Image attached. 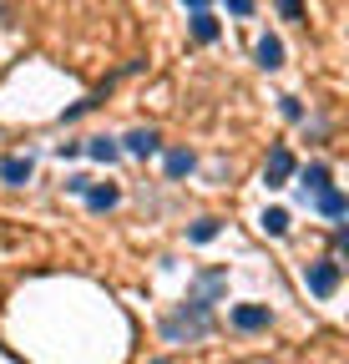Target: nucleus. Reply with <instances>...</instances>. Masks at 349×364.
<instances>
[{"label": "nucleus", "mask_w": 349, "mask_h": 364, "mask_svg": "<svg viewBox=\"0 0 349 364\" xmlns=\"http://www.w3.org/2000/svg\"><path fill=\"white\" fill-rule=\"evenodd\" d=\"M183 6H193V11H203V6H208V0H183Z\"/></svg>", "instance_id": "obj_20"}, {"label": "nucleus", "mask_w": 349, "mask_h": 364, "mask_svg": "<svg viewBox=\"0 0 349 364\" xmlns=\"http://www.w3.org/2000/svg\"><path fill=\"white\" fill-rule=\"evenodd\" d=\"M162 147V136L152 132V127H137V132H127V152H132V157H152Z\"/></svg>", "instance_id": "obj_7"}, {"label": "nucleus", "mask_w": 349, "mask_h": 364, "mask_svg": "<svg viewBox=\"0 0 349 364\" xmlns=\"http://www.w3.org/2000/svg\"><path fill=\"white\" fill-rule=\"evenodd\" d=\"M31 172H36L31 157H6V162H0V182H11V188H26Z\"/></svg>", "instance_id": "obj_6"}, {"label": "nucleus", "mask_w": 349, "mask_h": 364, "mask_svg": "<svg viewBox=\"0 0 349 364\" xmlns=\"http://www.w3.org/2000/svg\"><path fill=\"white\" fill-rule=\"evenodd\" d=\"M269 318H274L269 304H238V309H233V324L248 329V334H253V329H269Z\"/></svg>", "instance_id": "obj_5"}, {"label": "nucleus", "mask_w": 349, "mask_h": 364, "mask_svg": "<svg viewBox=\"0 0 349 364\" xmlns=\"http://www.w3.org/2000/svg\"><path fill=\"white\" fill-rule=\"evenodd\" d=\"M344 208H349V203H344L339 188H324V193H319V213H324V218H344Z\"/></svg>", "instance_id": "obj_11"}, {"label": "nucleus", "mask_w": 349, "mask_h": 364, "mask_svg": "<svg viewBox=\"0 0 349 364\" xmlns=\"http://www.w3.org/2000/svg\"><path fill=\"white\" fill-rule=\"evenodd\" d=\"M188 238H193V243H213V238H218V218H203V223H193V228H188Z\"/></svg>", "instance_id": "obj_14"}, {"label": "nucleus", "mask_w": 349, "mask_h": 364, "mask_svg": "<svg viewBox=\"0 0 349 364\" xmlns=\"http://www.w3.org/2000/svg\"><path fill=\"white\" fill-rule=\"evenodd\" d=\"M258 66H264V71H279V66H284V41H279V36H264V41H258Z\"/></svg>", "instance_id": "obj_8"}, {"label": "nucleus", "mask_w": 349, "mask_h": 364, "mask_svg": "<svg viewBox=\"0 0 349 364\" xmlns=\"http://www.w3.org/2000/svg\"><path fill=\"white\" fill-rule=\"evenodd\" d=\"M324 188H329V167H324V162H314L309 172H304V198H319Z\"/></svg>", "instance_id": "obj_10"}, {"label": "nucleus", "mask_w": 349, "mask_h": 364, "mask_svg": "<svg viewBox=\"0 0 349 364\" xmlns=\"http://www.w3.org/2000/svg\"><path fill=\"white\" fill-rule=\"evenodd\" d=\"M304 284H309V294H314V299H329V294L339 289V263H334V258L309 263V268H304Z\"/></svg>", "instance_id": "obj_2"}, {"label": "nucleus", "mask_w": 349, "mask_h": 364, "mask_svg": "<svg viewBox=\"0 0 349 364\" xmlns=\"http://www.w3.org/2000/svg\"><path fill=\"white\" fill-rule=\"evenodd\" d=\"M162 334L178 344V339H198V334H208V314H198V309H183L178 318H167L162 324Z\"/></svg>", "instance_id": "obj_3"}, {"label": "nucleus", "mask_w": 349, "mask_h": 364, "mask_svg": "<svg viewBox=\"0 0 349 364\" xmlns=\"http://www.w3.org/2000/svg\"><path fill=\"white\" fill-rule=\"evenodd\" d=\"M117 188H112V182H107V188H86V208H92V213H107V208H117Z\"/></svg>", "instance_id": "obj_9"}, {"label": "nucleus", "mask_w": 349, "mask_h": 364, "mask_svg": "<svg viewBox=\"0 0 349 364\" xmlns=\"http://www.w3.org/2000/svg\"><path fill=\"white\" fill-rule=\"evenodd\" d=\"M86 152H92L97 162H117V152H122V147L112 142V136H92V147H86Z\"/></svg>", "instance_id": "obj_13"}, {"label": "nucleus", "mask_w": 349, "mask_h": 364, "mask_svg": "<svg viewBox=\"0 0 349 364\" xmlns=\"http://www.w3.org/2000/svg\"><path fill=\"white\" fill-rule=\"evenodd\" d=\"M193 36H198L203 46H208V41H218V21H213L208 11H198V16H193Z\"/></svg>", "instance_id": "obj_12"}, {"label": "nucleus", "mask_w": 349, "mask_h": 364, "mask_svg": "<svg viewBox=\"0 0 349 364\" xmlns=\"http://www.w3.org/2000/svg\"><path fill=\"white\" fill-rule=\"evenodd\" d=\"M193 172V152H167V177H188Z\"/></svg>", "instance_id": "obj_15"}, {"label": "nucleus", "mask_w": 349, "mask_h": 364, "mask_svg": "<svg viewBox=\"0 0 349 364\" xmlns=\"http://www.w3.org/2000/svg\"><path fill=\"white\" fill-rule=\"evenodd\" d=\"M279 11H284V21H299L304 16V0H279Z\"/></svg>", "instance_id": "obj_17"}, {"label": "nucleus", "mask_w": 349, "mask_h": 364, "mask_svg": "<svg viewBox=\"0 0 349 364\" xmlns=\"http://www.w3.org/2000/svg\"><path fill=\"white\" fill-rule=\"evenodd\" d=\"M228 289V273L223 268H208V273H198L193 279V294H188V309H198V314H208L213 304H218V294Z\"/></svg>", "instance_id": "obj_1"}, {"label": "nucleus", "mask_w": 349, "mask_h": 364, "mask_svg": "<svg viewBox=\"0 0 349 364\" xmlns=\"http://www.w3.org/2000/svg\"><path fill=\"white\" fill-rule=\"evenodd\" d=\"M228 11H233V16H248V11H253V0H228Z\"/></svg>", "instance_id": "obj_19"}, {"label": "nucleus", "mask_w": 349, "mask_h": 364, "mask_svg": "<svg viewBox=\"0 0 349 364\" xmlns=\"http://www.w3.org/2000/svg\"><path fill=\"white\" fill-rule=\"evenodd\" d=\"M289 177H294V152L289 147H274L269 162H264V182H269V188H284Z\"/></svg>", "instance_id": "obj_4"}, {"label": "nucleus", "mask_w": 349, "mask_h": 364, "mask_svg": "<svg viewBox=\"0 0 349 364\" xmlns=\"http://www.w3.org/2000/svg\"><path fill=\"white\" fill-rule=\"evenodd\" d=\"M284 117H289V122H299V117H304V107H299L294 97H284Z\"/></svg>", "instance_id": "obj_18"}, {"label": "nucleus", "mask_w": 349, "mask_h": 364, "mask_svg": "<svg viewBox=\"0 0 349 364\" xmlns=\"http://www.w3.org/2000/svg\"><path fill=\"white\" fill-rule=\"evenodd\" d=\"M264 233H274V238L289 233V213H284V208H269V213H264Z\"/></svg>", "instance_id": "obj_16"}]
</instances>
